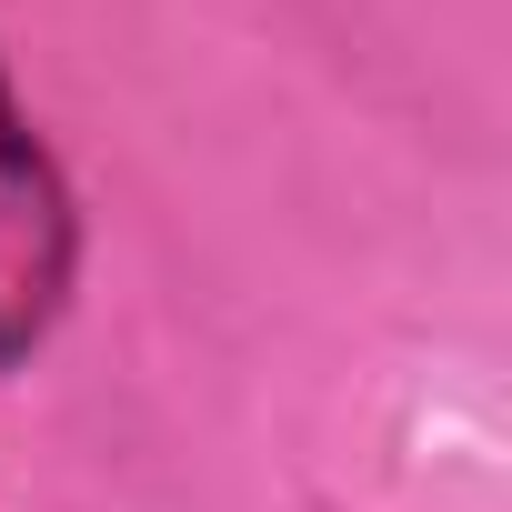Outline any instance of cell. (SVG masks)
<instances>
[{
	"mask_svg": "<svg viewBox=\"0 0 512 512\" xmlns=\"http://www.w3.org/2000/svg\"><path fill=\"white\" fill-rule=\"evenodd\" d=\"M81 292V201L0 71V372H21Z\"/></svg>",
	"mask_w": 512,
	"mask_h": 512,
	"instance_id": "1",
	"label": "cell"
}]
</instances>
